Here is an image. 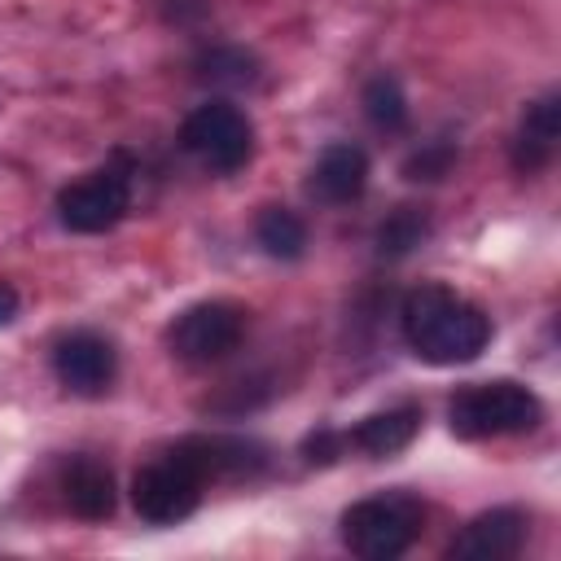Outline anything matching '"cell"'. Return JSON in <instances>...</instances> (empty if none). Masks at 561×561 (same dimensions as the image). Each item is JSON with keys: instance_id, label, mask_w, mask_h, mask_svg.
<instances>
[{"instance_id": "cell-14", "label": "cell", "mask_w": 561, "mask_h": 561, "mask_svg": "<svg viewBox=\"0 0 561 561\" xmlns=\"http://www.w3.org/2000/svg\"><path fill=\"white\" fill-rule=\"evenodd\" d=\"M557 131H561V110H557V96L548 92L535 105H526V114H522V127L513 140L517 171H539L557 149Z\"/></svg>"}, {"instance_id": "cell-3", "label": "cell", "mask_w": 561, "mask_h": 561, "mask_svg": "<svg viewBox=\"0 0 561 561\" xmlns=\"http://www.w3.org/2000/svg\"><path fill=\"white\" fill-rule=\"evenodd\" d=\"M421 530V504L408 495H373L342 513V543L364 561H394Z\"/></svg>"}, {"instance_id": "cell-10", "label": "cell", "mask_w": 561, "mask_h": 561, "mask_svg": "<svg viewBox=\"0 0 561 561\" xmlns=\"http://www.w3.org/2000/svg\"><path fill=\"white\" fill-rule=\"evenodd\" d=\"M522 543H526V517L517 508H491V513H478L447 543V557L451 561H508L522 552Z\"/></svg>"}, {"instance_id": "cell-8", "label": "cell", "mask_w": 561, "mask_h": 561, "mask_svg": "<svg viewBox=\"0 0 561 561\" xmlns=\"http://www.w3.org/2000/svg\"><path fill=\"white\" fill-rule=\"evenodd\" d=\"M53 368H57V381L75 394H101L110 381H114V368H118V355L114 346L101 337V333H66L57 346H53Z\"/></svg>"}, {"instance_id": "cell-16", "label": "cell", "mask_w": 561, "mask_h": 561, "mask_svg": "<svg viewBox=\"0 0 561 561\" xmlns=\"http://www.w3.org/2000/svg\"><path fill=\"white\" fill-rule=\"evenodd\" d=\"M364 114L386 131H399L408 123V101H403V88L394 75H377L364 83Z\"/></svg>"}, {"instance_id": "cell-15", "label": "cell", "mask_w": 561, "mask_h": 561, "mask_svg": "<svg viewBox=\"0 0 561 561\" xmlns=\"http://www.w3.org/2000/svg\"><path fill=\"white\" fill-rule=\"evenodd\" d=\"M254 237H259V245L272 254V259H298L302 250H307V224L294 215V210H285V206H267V210H259V219H254Z\"/></svg>"}, {"instance_id": "cell-5", "label": "cell", "mask_w": 561, "mask_h": 561, "mask_svg": "<svg viewBox=\"0 0 561 561\" xmlns=\"http://www.w3.org/2000/svg\"><path fill=\"white\" fill-rule=\"evenodd\" d=\"M180 140H184V149H188L202 167H210V171H219V175L241 171V167L250 162V153H254V127H250V118H245L237 105H228V101H206V105H197V110L184 118Z\"/></svg>"}, {"instance_id": "cell-9", "label": "cell", "mask_w": 561, "mask_h": 561, "mask_svg": "<svg viewBox=\"0 0 561 561\" xmlns=\"http://www.w3.org/2000/svg\"><path fill=\"white\" fill-rule=\"evenodd\" d=\"M171 456H180L202 482L210 478H250L267 465L263 447L254 438H228V434H193L184 443L171 447Z\"/></svg>"}, {"instance_id": "cell-4", "label": "cell", "mask_w": 561, "mask_h": 561, "mask_svg": "<svg viewBox=\"0 0 561 561\" xmlns=\"http://www.w3.org/2000/svg\"><path fill=\"white\" fill-rule=\"evenodd\" d=\"M245 324H250V311L241 302L210 298V302L184 307L171 320L167 342H171V355L184 359V364H215V359H224L241 346Z\"/></svg>"}, {"instance_id": "cell-11", "label": "cell", "mask_w": 561, "mask_h": 561, "mask_svg": "<svg viewBox=\"0 0 561 561\" xmlns=\"http://www.w3.org/2000/svg\"><path fill=\"white\" fill-rule=\"evenodd\" d=\"M364 184H368V153H364L359 145H351V140L329 145V149L316 158L311 180H307L311 197H320V202H329V206L355 202V197L364 193Z\"/></svg>"}, {"instance_id": "cell-12", "label": "cell", "mask_w": 561, "mask_h": 561, "mask_svg": "<svg viewBox=\"0 0 561 561\" xmlns=\"http://www.w3.org/2000/svg\"><path fill=\"white\" fill-rule=\"evenodd\" d=\"M61 495H66V508L83 522H105L118 504V491H114V473L110 465H101L96 456H70L66 469H61Z\"/></svg>"}, {"instance_id": "cell-20", "label": "cell", "mask_w": 561, "mask_h": 561, "mask_svg": "<svg viewBox=\"0 0 561 561\" xmlns=\"http://www.w3.org/2000/svg\"><path fill=\"white\" fill-rule=\"evenodd\" d=\"M346 438L342 434H333V430H320V434H311L307 443H302V451H307V460L311 465H329L333 456H337V447H342Z\"/></svg>"}, {"instance_id": "cell-13", "label": "cell", "mask_w": 561, "mask_h": 561, "mask_svg": "<svg viewBox=\"0 0 561 561\" xmlns=\"http://www.w3.org/2000/svg\"><path fill=\"white\" fill-rule=\"evenodd\" d=\"M416 430H421V408L399 403V408H386V412L364 416V421L351 430V443H355L359 451H368L373 460H381V456L403 451V447L416 438Z\"/></svg>"}, {"instance_id": "cell-2", "label": "cell", "mask_w": 561, "mask_h": 561, "mask_svg": "<svg viewBox=\"0 0 561 561\" xmlns=\"http://www.w3.org/2000/svg\"><path fill=\"white\" fill-rule=\"evenodd\" d=\"M456 438H500V434H530L543 421V403L535 390L517 381H482L451 399L447 408Z\"/></svg>"}, {"instance_id": "cell-21", "label": "cell", "mask_w": 561, "mask_h": 561, "mask_svg": "<svg viewBox=\"0 0 561 561\" xmlns=\"http://www.w3.org/2000/svg\"><path fill=\"white\" fill-rule=\"evenodd\" d=\"M13 316H18V289L0 285V324H13Z\"/></svg>"}, {"instance_id": "cell-18", "label": "cell", "mask_w": 561, "mask_h": 561, "mask_svg": "<svg viewBox=\"0 0 561 561\" xmlns=\"http://www.w3.org/2000/svg\"><path fill=\"white\" fill-rule=\"evenodd\" d=\"M202 75L210 83H250L254 79V57L241 48H215L210 57H202Z\"/></svg>"}, {"instance_id": "cell-1", "label": "cell", "mask_w": 561, "mask_h": 561, "mask_svg": "<svg viewBox=\"0 0 561 561\" xmlns=\"http://www.w3.org/2000/svg\"><path fill=\"white\" fill-rule=\"evenodd\" d=\"M403 337L408 346L438 368L451 364H469L486 351L491 342V316L482 307H473L469 298H460L447 285H421L403 298Z\"/></svg>"}, {"instance_id": "cell-17", "label": "cell", "mask_w": 561, "mask_h": 561, "mask_svg": "<svg viewBox=\"0 0 561 561\" xmlns=\"http://www.w3.org/2000/svg\"><path fill=\"white\" fill-rule=\"evenodd\" d=\"M425 232H430L425 215H421L416 206H399V210L377 228V254H381V259H403L412 245L425 241Z\"/></svg>"}, {"instance_id": "cell-6", "label": "cell", "mask_w": 561, "mask_h": 561, "mask_svg": "<svg viewBox=\"0 0 561 561\" xmlns=\"http://www.w3.org/2000/svg\"><path fill=\"white\" fill-rule=\"evenodd\" d=\"M127 202H131L127 171L105 167V171H92L57 193V219L70 232H110L127 215Z\"/></svg>"}, {"instance_id": "cell-7", "label": "cell", "mask_w": 561, "mask_h": 561, "mask_svg": "<svg viewBox=\"0 0 561 561\" xmlns=\"http://www.w3.org/2000/svg\"><path fill=\"white\" fill-rule=\"evenodd\" d=\"M202 486L206 482L180 456H162V460L145 465L131 478V508L153 526H171V522H184L197 508Z\"/></svg>"}, {"instance_id": "cell-19", "label": "cell", "mask_w": 561, "mask_h": 561, "mask_svg": "<svg viewBox=\"0 0 561 561\" xmlns=\"http://www.w3.org/2000/svg\"><path fill=\"white\" fill-rule=\"evenodd\" d=\"M451 162H456V145L430 140V145H421V149L403 162V175H408V180H443V175L451 171Z\"/></svg>"}]
</instances>
